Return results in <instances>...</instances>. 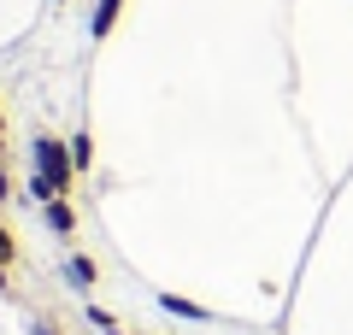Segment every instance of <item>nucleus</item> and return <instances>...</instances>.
Wrapping results in <instances>:
<instances>
[{
	"label": "nucleus",
	"mask_w": 353,
	"mask_h": 335,
	"mask_svg": "<svg viewBox=\"0 0 353 335\" xmlns=\"http://www.w3.org/2000/svg\"><path fill=\"white\" fill-rule=\"evenodd\" d=\"M0 153H6V118H0Z\"/></svg>",
	"instance_id": "nucleus-11"
},
{
	"label": "nucleus",
	"mask_w": 353,
	"mask_h": 335,
	"mask_svg": "<svg viewBox=\"0 0 353 335\" xmlns=\"http://www.w3.org/2000/svg\"><path fill=\"white\" fill-rule=\"evenodd\" d=\"M71 159H77V176H83L88 165H94V141H88L83 130H77V136H71Z\"/></svg>",
	"instance_id": "nucleus-6"
},
{
	"label": "nucleus",
	"mask_w": 353,
	"mask_h": 335,
	"mask_svg": "<svg viewBox=\"0 0 353 335\" xmlns=\"http://www.w3.org/2000/svg\"><path fill=\"white\" fill-rule=\"evenodd\" d=\"M0 200H12V176L6 171H0Z\"/></svg>",
	"instance_id": "nucleus-9"
},
{
	"label": "nucleus",
	"mask_w": 353,
	"mask_h": 335,
	"mask_svg": "<svg viewBox=\"0 0 353 335\" xmlns=\"http://www.w3.org/2000/svg\"><path fill=\"white\" fill-rule=\"evenodd\" d=\"M118 12H124V0H101V6H94V24H88V36H94V41H101V36H112Z\"/></svg>",
	"instance_id": "nucleus-4"
},
{
	"label": "nucleus",
	"mask_w": 353,
	"mask_h": 335,
	"mask_svg": "<svg viewBox=\"0 0 353 335\" xmlns=\"http://www.w3.org/2000/svg\"><path fill=\"white\" fill-rule=\"evenodd\" d=\"M6 288H12V271H6V265H0V294H6Z\"/></svg>",
	"instance_id": "nucleus-10"
},
{
	"label": "nucleus",
	"mask_w": 353,
	"mask_h": 335,
	"mask_svg": "<svg viewBox=\"0 0 353 335\" xmlns=\"http://www.w3.org/2000/svg\"><path fill=\"white\" fill-rule=\"evenodd\" d=\"M159 306L171 312V318H189V323H212V312H206V306H194V300H183V294H159Z\"/></svg>",
	"instance_id": "nucleus-3"
},
{
	"label": "nucleus",
	"mask_w": 353,
	"mask_h": 335,
	"mask_svg": "<svg viewBox=\"0 0 353 335\" xmlns=\"http://www.w3.org/2000/svg\"><path fill=\"white\" fill-rule=\"evenodd\" d=\"M65 276H71L77 288H94V276H101V271H94V259H83V253H71V259H65Z\"/></svg>",
	"instance_id": "nucleus-5"
},
{
	"label": "nucleus",
	"mask_w": 353,
	"mask_h": 335,
	"mask_svg": "<svg viewBox=\"0 0 353 335\" xmlns=\"http://www.w3.org/2000/svg\"><path fill=\"white\" fill-rule=\"evenodd\" d=\"M30 171L36 176H48V188L59 200H71V188H77V159H71V148H65L59 136H30Z\"/></svg>",
	"instance_id": "nucleus-1"
},
{
	"label": "nucleus",
	"mask_w": 353,
	"mask_h": 335,
	"mask_svg": "<svg viewBox=\"0 0 353 335\" xmlns=\"http://www.w3.org/2000/svg\"><path fill=\"white\" fill-rule=\"evenodd\" d=\"M41 218H48L53 236H77V206H71V200H48V206H41Z\"/></svg>",
	"instance_id": "nucleus-2"
},
{
	"label": "nucleus",
	"mask_w": 353,
	"mask_h": 335,
	"mask_svg": "<svg viewBox=\"0 0 353 335\" xmlns=\"http://www.w3.org/2000/svg\"><path fill=\"white\" fill-rule=\"evenodd\" d=\"M36 335H53V329H48V323H36Z\"/></svg>",
	"instance_id": "nucleus-12"
},
{
	"label": "nucleus",
	"mask_w": 353,
	"mask_h": 335,
	"mask_svg": "<svg viewBox=\"0 0 353 335\" xmlns=\"http://www.w3.org/2000/svg\"><path fill=\"white\" fill-rule=\"evenodd\" d=\"M0 265H6V271H12V265H18V236H12V230H6V223H0Z\"/></svg>",
	"instance_id": "nucleus-7"
},
{
	"label": "nucleus",
	"mask_w": 353,
	"mask_h": 335,
	"mask_svg": "<svg viewBox=\"0 0 353 335\" xmlns=\"http://www.w3.org/2000/svg\"><path fill=\"white\" fill-rule=\"evenodd\" d=\"M88 323H94V329H106V335L118 329V318H112V312H106V306H88Z\"/></svg>",
	"instance_id": "nucleus-8"
}]
</instances>
